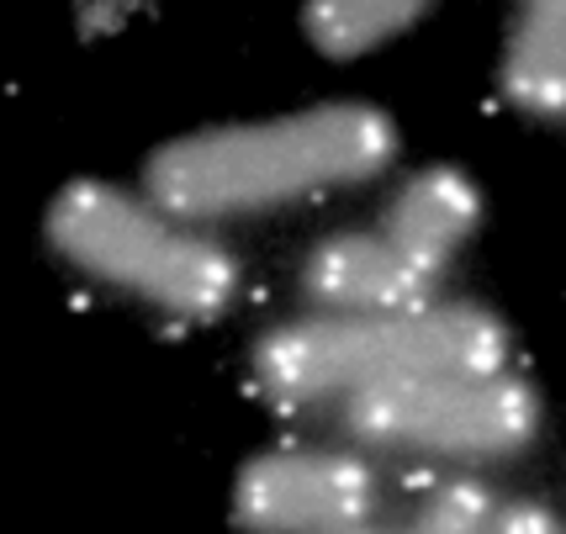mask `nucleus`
<instances>
[{
  "label": "nucleus",
  "instance_id": "obj_2",
  "mask_svg": "<svg viewBox=\"0 0 566 534\" xmlns=\"http://www.w3.org/2000/svg\"><path fill=\"white\" fill-rule=\"evenodd\" d=\"M503 360L509 334L482 307L328 313L265 334L254 349V381L275 402H313L429 376H493Z\"/></svg>",
  "mask_w": 566,
  "mask_h": 534
},
{
  "label": "nucleus",
  "instance_id": "obj_3",
  "mask_svg": "<svg viewBox=\"0 0 566 534\" xmlns=\"http://www.w3.org/2000/svg\"><path fill=\"white\" fill-rule=\"evenodd\" d=\"M49 239L80 270L180 317H218L239 292V265L228 249L175 228L170 212L101 180H74L59 191L49 207Z\"/></svg>",
  "mask_w": 566,
  "mask_h": 534
},
{
  "label": "nucleus",
  "instance_id": "obj_9",
  "mask_svg": "<svg viewBox=\"0 0 566 534\" xmlns=\"http://www.w3.org/2000/svg\"><path fill=\"white\" fill-rule=\"evenodd\" d=\"M419 17L423 6L413 0H323V6H307V38L328 59H355L408 32Z\"/></svg>",
  "mask_w": 566,
  "mask_h": 534
},
{
  "label": "nucleus",
  "instance_id": "obj_7",
  "mask_svg": "<svg viewBox=\"0 0 566 534\" xmlns=\"http://www.w3.org/2000/svg\"><path fill=\"white\" fill-rule=\"evenodd\" d=\"M476 186L461 170H429L419 180H408L402 196L392 201V218L381 228V239L413 270H423L429 281L444 270V260L471 239L476 228Z\"/></svg>",
  "mask_w": 566,
  "mask_h": 534
},
{
  "label": "nucleus",
  "instance_id": "obj_11",
  "mask_svg": "<svg viewBox=\"0 0 566 534\" xmlns=\"http://www.w3.org/2000/svg\"><path fill=\"white\" fill-rule=\"evenodd\" d=\"M493 534H566V524L535 503H509V509H497Z\"/></svg>",
  "mask_w": 566,
  "mask_h": 534
},
{
  "label": "nucleus",
  "instance_id": "obj_5",
  "mask_svg": "<svg viewBox=\"0 0 566 534\" xmlns=\"http://www.w3.org/2000/svg\"><path fill=\"white\" fill-rule=\"evenodd\" d=\"M376 509V477L345 450H275L239 471L233 513L260 534L355 530Z\"/></svg>",
  "mask_w": 566,
  "mask_h": 534
},
{
  "label": "nucleus",
  "instance_id": "obj_6",
  "mask_svg": "<svg viewBox=\"0 0 566 534\" xmlns=\"http://www.w3.org/2000/svg\"><path fill=\"white\" fill-rule=\"evenodd\" d=\"M307 296L328 313H413L429 307V275L413 270L381 233H339L313 249L302 270Z\"/></svg>",
  "mask_w": 566,
  "mask_h": 534
},
{
  "label": "nucleus",
  "instance_id": "obj_8",
  "mask_svg": "<svg viewBox=\"0 0 566 534\" xmlns=\"http://www.w3.org/2000/svg\"><path fill=\"white\" fill-rule=\"evenodd\" d=\"M503 96L530 117H566V0L524 6L503 59Z\"/></svg>",
  "mask_w": 566,
  "mask_h": 534
},
{
  "label": "nucleus",
  "instance_id": "obj_10",
  "mask_svg": "<svg viewBox=\"0 0 566 534\" xmlns=\"http://www.w3.org/2000/svg\"><path fill=\"white\" fill-rule=\"evenodd\" d=\"M497 509L476 482H450L413 519V534H493Z\"/></svg>",
  "mask_w": 566,
  "mask_h": 534
},
{
  "label": "nucleus",
  "instance_id": "obj_12",
  "mask_svg": "<svg viewBox=\"0 0 566 534\" xmlns=\"http://www.w3.org/2000/svg\"><path fill=\"white\" fill-rule=\"evenodd\" d=\"M328 534H376V530H360V524H355V530H328Z\"/></svg>",
  "mask_w": 566,
  "mask_h": 534
},
{
  "label": "nucleus",
  "instance_id": "obj_1",
  "mask_svg": "<svg viewBox=\"0 0 566 534\" xmlns=\"http://www.w3.org/2000/svg\"><path fill=\"white\" fill-rule=\"evenodd\" d=\"M392 117L360 101H339L275 122L175 138L148 159V196L170 218H233L370 180L392 165Z\"/></svg>",
  "mask_w": 566,
  "mask_h": 534
},
{
  "label": "nucleus",
  "instance_id": "obj_4",
  "mask_svg": "<svg viewBox=\"0 0 566 534\" xmlns=\"http://www.w3.org/2000/svg\"><path fill=\"white\" fill-rule=\"evenodd\" d=\"M541 429V402L518 376H429L349 397V434L381 450H434L493 461L524 450Z\"/></svg>",
  "mask_w": 566,
  "mask_h": 534
}]
</instances>
